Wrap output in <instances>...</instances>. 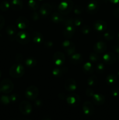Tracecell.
I'll list each match as a JSON object with an SVG mask.
<instances>
[{"instance_id":"6da1fadb","label":"cell","mask_w":119,"mask_h":120,"mask_svg":"<svg viewBox=\"0 0 119 120\" xmlns=\"http://www.w3.org/2000/svg\"><path fill=\"white\" fill-rule=\"evenodd\" d=\"M74 3L71 0H64L59 4L58 7V12L63 15L70 14L73 9Z\"/></svg>"},{"instance_id":"7a4b0ae2","label":"cell","mask_w":119,"mask_h":120,"mask_svg":"<svg viewBox=\"0 0 119 120\" xmlns=\"http://www.w3.org/2000/svg\"><path fill=\"white\" fill-rule=\"evenodd\" d=\"M25 72V69L21 64H15L12 66L9 70V75L14 78H20L22 77Z\"/></svg>"},{"instance_id":"3957f363","label":"cell","mask_w":119,"mask_h":120,"mask_svg":"<svg viewBox=\"0 0 119 120\" xmlns=\"http://www.w3.org/2000/svg\"><path fill=\"white\" fill-rule=\"evenodd\" d=\"M14 84L10 80L4 79L0 83V90L4 94L10 93L14 89Z\"/></svg>"},{"instance_id":"277c9868","label":"cell","mask_w":119,"mask_h":120,"mask_svg":"<svg viewBox=\"0 0 119 120\" xmlns=\"http://www.w3.org/2000/svg\"><path fill=\"white\" fill-rule=\"evenodd\" d=\"M15 39L21 45H26L30 41L31 36L26 31H19L17 33Z\"/></svg>"},{"instance_id":"5b68a950","label":"cell","mask_w":119,"mask_h":120,"mask_svg":"<svg viewBox=\"0 0 119 120\" xmlns=\"http://www.w3.org/2000/svg\"><path fill=\"white\" fill-rule=\"evenodd\" d=\"M38 89L35 86H30L28 87L25 91V96L27 98L31 100H35L38 95Z\"/></svg>"},{"instance_id":"8992f818","label":"cell","mask_w":119,"mask_h":120,"mask_svg":"<svg viewBox=\"0 0 119 120\" xmlns=\"http://www.w3.org/2000/svg\"><path fill=\"white\" fill-rule=\"evenodd\" d=\"M62 46L68 56H71L74 53H75L76 50L75 45L71 41H68V40L64 41L62 43Z\"/></svg>"},{"instance_id":"52a82bcc","label":"cell","mask_w":119,"mask_h":120,"mask_svg":"<svg viewBox=\"0 0 119 120\" xmlns=\"http://www.w3.org/2000/svg\"><path fill=\"white\" fill-rule=\"evenodd\" d=\"M99 8V0H89L86 10L90 14H94Z\"/></svg>"},{"instance_id":"ba28073f","label":"cell","mask_w":119,"mask_h":120,"mask_svg":"<svg viewBox=\"0 0 119 120\" xmlns=\"http://www.w3.org/2000/svg\"><path fill=\"white\" fill-rule=\"evenodd\" d=\"M68 104L72 107H77L80 103V97L78 94L74 93H71L66 97Z\"/></svg>"},{"instance_id":"9c48e42d","label":"cell","mask_w":119,"mask_h":120,"mask_svg":"<svg viewBox=\"0 0 119 120\" xmlns=\"http://www.w3.org/2000/svg\"><path fill=\"white\" fill-rule=\"evenodd\" d=\"M19 110L23 114L28 115L32 111V105L27 101H23L19 104Z\"/></svg>"},{"instance_id":"30bf717a","label":"cell","mask_w":119,"mask_h":120,"mask_svg":"<svg viewBox=\"0 0 119 120\" xmlns=\"http://www.w3.org/2000/svg\"><path fill=\"white\" fill-rule=\"evenodd\" d=\"M54 63L57 66H61L65 62V55L63 52L60 51H57L54 54L52 57Z\"/></svg>"},{"instance_id":"8fae6325","label":"cell","mask_w":119,"mask_h":120,"mask_svg":"<svg viewBox=\"0 0 119 120\" xmlns=\"http://www.w3.org/2000/svg\"><path fill=\"white\" fill-rule=\"evenodd\" d=\"M64 87L66 91L73 92L77 88V82L73 79H68L64 83Z\"/></svg>"},{"instance_id":"7c38bea8","label":"cell","mask_w":119,"mask_h":120,"mask_svg":"<svg viewBox=\"0 0 119 120\" xmlns=\"http://www.w3.org/2000/svg\"><path fill=\"white\" fill-rule=\"evenodd\" d=\"M52 6L49 3H44L42 5L40 8V14L42 17L44 18L50 15L52 11Z\"/></svg>"},{"instance_id":"4fadbf2b","label":"cell","mask_w":119,"mask_h":120,"mask_svg":"<svg viewBox=\"0 0 119 120\" xmlns=\"http://www.w3.org/2000/svg\"><path fill=\"white\" fill-rule=\"evenodd\" d=\"M107 24L105 21L103 20H98L95 21L93 23V28L99 32H102L106 31L107 29Z\"/></svg>"},{"instance_id":"5bb4252c","label":"cell","mask_w":119,"mask_h":120,"mask_svg":"<svg viewBox=\"0 0 119 120\" xmlns=\"http://www.w3.org/2000/svg\"><path fill=\"white\" fill-rule=\"evenodd\" d=\"M6 32H7L8 37L10 41H14L16 39V36L17 35V29L16 27L13 25H10L8 26L6 28Z\"/></svg>"},{"instance_id":"9a60e30c","label":"cell","mask_w":119,"mask_h":120,"mask_svg":"<svg viewBox=\"0 0 119 120\" xmlns=\"http://www.w3.org/2000/svg\"><path fill=\"white\" fill-rule=\"evenodd\" d=\"M82 110L85 115L91 116L93 114L94 109L93 104L89 101H86L83 104Z\"/></svg>"},{"instance_id":"2e32d148","label":"cell","mask_w":119,"mask_h":120,"mask_svg":"<svg viewBox=\"0 0 119 120\" xmlns=\"http://www.w3.org/2000/svg\"><path fill=\"white\" fill-rule=\"evenodd\" d=\"M16 23L18 28L21 29H26L29 25V20L24 16H19V18H18Z\"/></svg>"},{"instance_id":"e0dca14e","label":"cell","mask_w":119,"mask_h":120,"mask_svg":"<svg viewBox=\"0 0 119 120\" xmlns=\"http://www.w3.org/2000/svg\"><path fill=\"white\" fill-rule=\"evenodd\" d=\"M103 60L107 64H113L116 61V56L112 52H108L103 56Z\"/></svg>"},{"instance_id":"ac0fdd59","label":"cell","mask_w":119,"mask_h":120,"mask_svg":"<svg viewBox=\"0 0 119 120\" xmlns=\"http://www.w3.org/2000/svg\"><path fill=\"white\" fill-rule=\"evenodd\" d=\"M107 49V45L106 43L102 41H99L94 44L93 50L97 53H102Z\"/></svg>"},{"instance_id":"d6986e66","label":"cell","mask_w":119,"mask_h":120,"mask_svg":"<svg viewBox=\"0 0 119 120\" xmlns=\"http://www.w3.org/2000/svg\"><path fill=\"white\" fill-rule=\"evenodd\" d=\"M31 38L34 43H36V44H40L44 41L43 35L40 32L37 31H35L32 33Z\"/></svg>"},{"instance_id":"ffe728a7","label":"cell","mask_w":119,"mask_h":120,"mask_svg":"<svg viewBox=\"0 0 119 120\" xmlns=\"http://www.w3.org/2000/svg\"><path fill=\"white\" fill-rule=\"evenodd\" d=\"M92 101L96 105H102L105 102V97L100 94H94L92 96Z\"/></svg>"},{"instance_id":"44dd1931","label":"cell","mask_w":119,"mask_h":120,"mask_svg":"<svg viewBox=\"0 0 119 120\" xmlns=\"http://www.w3.org/2000/svg\"><path fill=\"white\" fill-rule=\"evenodd\" d=\"M75 28L74 26H65L63 30V35L66 38H71L75 34Z\"/></svg>"},{"instance_id":"7402d4cb","label":"cell","mask_w":119,"mask_h":120,"mask_svg":"<svg viewBox=\"0 0 119 120\" xmlns=\"http://www.w3.org/2000/svg\"><path fill=\"white\" fill-rule=\"evenodd\" d=\"M64 18L62 14H61L59 12H56L51 14V20L52 22L55 23H62L64 21Z\"/></svg>"},{"instance_id":"603a6c76","label":"cell","mask_w":119,"mask_h":120,"mask_svg":"<svg viewBox=\"0 0 119 120\" xmlns=\"http://www.w3.org/2000/svg\"><path fill=\"white\" fill-rule=\"evenodd\" d=\"M83 61V57L79 53H74L70 56V62L74 64H78L82 63Z\"/></svg>"},{"instance_id":"cb8c5ba5","label":"cell","mask_w":119,"mask_h":120,"mask_svg":"<svg viewBox=\"0 0 119 120\" xmlns=\"http://www.w3.org/2000/svg\"><path fill=\"white\" fill-rule=\"evenodd\" d=\"M23 3L22 0H12L10 3V7L15 11H19L23 8Z\"/></svg>"},{"instance_id":"d4e9b609","label":"cell","mask_w":119,"mask_h":120,"mask_svg":"<svg viewBox=\"0 0 119 120\" xmlns=\"http://www.w3.org/2000/svg\"><path fill=\"white\" fill-rule=\"evenodd\" d=\"M66 71H67V68H65V67H64V68H57L53 69L52 73L54 76L58 77L65 75Z\"/></svg>"},{"instance_id":"484cf974","label":"cell","mask_w":119,"mask_h":120,"mask_svg":"<svg viewBox=\"0 0 119 120\" xmlns=\"http://www.w3.org/2000/svg\"><path fill=\"white\" fill-rule=\"evenodd\" d=\"M83 70L85 73L91 75L94 71V69L91 62H86L83 66Z\"/></svg>"},{"instance_id":"4316f807","label":"cell","mask_w":119,"mask_h":120,"mask_svg":"<svg viewBox=\"0 0 119 120\" xmlns=\"http://www.w3.org/2000/svg\"><path fill=\"white\" fill-rule=\"evenodd\" d=\"M117 80V77L116 75L113 73L109 74L106 78V82L108 85H112L116 83Z\"/></svg>"},{"instance_id":"83f0119b","label":"cell","mask_w":119,"mask_h":120,"mask_svg":"<svg viewBox=\"0 0 119 120\" xmlns=\"http://www.w3.org/2000/svg\"><path fill=\"white\" fill-rule=\"evenodd\" d=\"M25 63L29 68H33L37 64V60L34 57H30L25 60Z\"/></svg>"},{"instance_id":"f1b7e54d","label":"cell","mask_w":119,"mask_h":120,"mask_svg":"<svg viewBox=\"0 0 119 120\" xmlns=\"http://www.w3.org/2000/svg\"><path fill=\"white\" fill-rule=\"evenodd\" d=\"M115 36V33L113 30H108L107 31H105L104 34V38L106 40L108 41H112Z\"/></svg>"},{"instance_id":"f546056e","label":"cell","mask_w":119,"mask_h":120,"mask_svg":"<svg viewBox=\"0 0 119 120\" xmlns=\"http://www.w3.org/2000/svg\"><path fill=\"white\" fill-rule=\"evenodd\" d=\"M28 5L29 8L30 9L33 11H36L39 7V5L36 0H29L28 2Z\"/></svg>"},{"instance_id":"4dcf8cb0","label":"cell","mask_w":119,"mask_h":120,"mask_svg":"<svg viewBox=\"0 0 119 120\" xmlns=\"http://www.w3.org/2000/svg\"><path fill=\"white\" fill-rule=\"evenodd\" d=\"M98 83V78L96 76L92 75L91 77L88 78L87 80V83L89 86H93L96 85Z\"/></svg>"},{"instance_id":"1f68e13d","label":"cell","mask_w":119,"mask_h":120,"mask_svg":"<svg viewBox=\"0 0 119 120\" xmlns=\"http://www.w3.org/2000/svg\"><path fill=\"white\" fill-rule=\"evenodd\" d=\"M10 7V4L7 1H3L0 4V9L2 11H6L8 10Z\"/></svg>"},{"instance_id":"d6a6232c","label":"cell","mask_w":119,"mask_h":120,"mask_svg":"<svg viewBox=\"0 0 119 120\" xmlns=\"http://www.w3.org/2000/svg\"><path fill=\"white\" fill-rule=\"evenodd\" d=\"M74 12L76 15H80L84 12V8L80 5H76L74 8Z\"/></svg>"},{"instance_id":"836d02e7","label":"cell","mask_w":119,"mask_h":120,"mask_svg":"<svg viewBox=\"0 0 119 120\" xmlns=\"http://www.w3.org/2000/svg\"><path fill=\"white\" fill-rule=\"evenodd\" d=\"M100 56L97 53H91L89 55L90 60L93 62H97L99 60Z\"/></svg>"},{"instance_id":"e575fe53","label":"cell","mask_w":119,"mask_h":120,"mask_svg":"<svg viewBox=\"0 0 119 120\" xmlns=\"http://www.w3.org/2000/svg\"><path fill=\"white\" fill-rule=\"evenodd\" d=\"M65 26H74V18H68L64 19V21H63Z\"/></svg>"},{"instance_id":"d590c367","label":"cell","mask_w":119,"mask_h":120,"mask_svg":"<svg viewBox=\"0 0 119 120\" xmlns=\"http://www.w3.org/2000/svg\"><path fill=\"white\" fill-rule=\"evenodd\" d=\"M105 70V65L103 63H99L96 66V71L99 74H102Z\"/></svg>"},{"instance_id":"8d00e7d4","label":"cell","mask_w":119,"mask_h":120,"mask_svg":"<svg viewBox=\"0 0 119 120\" xmlns=\"http://www.w3.org/2000/svg\"><path fill=\"white\" fill-rule=\"evenodd\" d=\"M81 32L82 34H85V35H87V34H89L90 32H91V27L89 25H85L82 26L81 27Z\"/></svg>"},{"instance_id":"74e56055","label":"cell","mask_w":119,"mask_h":120,"mask_svg":"<svg viewBox=\"0 0 119 120\" xmlns=\"http://www.w3.org/2000/svg\"><path fill=\"white\" fill-rule=\"evenodd\" d=\"M83 19L81 18H74V25L75 27L80 26L82 25Z\"/></svg>"},{"instance_id":"f35d334b","label":"cell","mask_w":119,"mask_h":120,"mask_svg":"<svg viewBox=\"0 0 119 120\" xmlns=\"http://www.w3.org/2000/svg\"><path fill=\"white\" fill-rule=\"evenodd\" d=\"M0 100H1V103H2L3 104H5V105L8 104L10 102V98H9V96H1V98H0Z\"/></svg>"},{"instance_id":"ab89813d","label":"cell","mask_w":119,"mask_h":120,"mask_svg":"<svg viewBox=\"0 0 119 120\" xmlns=\"http://www.w3.org/2000/svg\"><path fill=\"white\" fill-rule=\"evenodd\" d=\"M111 94L114 97H117L119 95V87L116 86L113 87L111 90Z\"/></svg>"},{"instance_id":"60d3db41","label":"cell","mask_w":119,"mask_h":120,"mask_svg":"<svg viewBox=\"0 0 119 120\" xmlns=\"http://www.w3.org/2000/svg\"><path fill=\"white\" fill-rule=\"evenodd\" d=\"M40 17V14L36 11H34L31 14V18L34 21H37V20L39 19Z\"/></svg>"},{"instance_id":"b9f144b4","label":"cell","mask_w":119,"mask_h":120,"mask_svg":"<svg viewBox=\"0 0 119 120\" xmlns=\"http://www.w3.org/2000/svg\"><path fill=\"white\" fill-rule=\"evenodd\" d=\"M9 98H10V102L15 103V102H16L18 100V96L16 94H13L10 95L9 96Z\"/></svg>"},{"instance_id":"7bdbcfd3","label":"cell","mask_w":119,"mask_h":120,"mask_svg":"<svg viewBox=\"0 0 119 120\" xmlns=\"http://www.w3.org/2000/svg\"><path fill=\"white\" fill-rule=\"evenodd\" d=\"M94 94V90L91 88H89L86 90V95L89 97H92Z\"/></svg>"},{"instance_id":"ee69618b","label":"cell","mask_w":119,"mask_h":120,"mask_svg":"<svg viewBox=\"0 0 119 120\" xmlns=\"http://www.w3.org/2000/svg\"><path fill=\"white\" fill-rule=\"evenodd\" d=\"M5 25V19L2 15L0 14V30L3 28Z\"/></svg>"},{"instance_id":"f6af8a7d","label":"cell","mask_w":119,"mask_h":120,"mask_svg":"<svg viewBox=\"0 0 119 120\" xmlns=\"http://www.w3.org/2000/svg\"><path fill=\"white\" fill-rule=\"evenodd\" d=\"M113 15H114L115 17L119 18V7H118V8H115L114 9H113Z\"/></svg>"},{"instance_id":"bcb514c9","label":"cell","mask_w":119,"mask_h":120,"mask_svg":"<svg viewBox=\"0 0 119 120\" xmlns=\"http://www.w3.org/2000/svg\"><path fill=\"white\" fill-rule=\"evenodd\" d=\"M44 44H45L46 47H47V48H52V47L53 46V43H52V42L50 41H46Z\"/></svg>"},{"instance_id":"7dc6e473","label":"cell","mask_w":119,"mask_h":120,"mask_svg":"<svg viewBox=\"0 0 119 120\" xmlns=\"http://www.w3.org/2000/svg\"><path fill=\"white\" fill-rule=\"evenodd\" d=\"M113 49L117 53H119V45L116 44L115 45L113 46Z\"/></svg>"},{"instance_id":"c3c4849f","label":"cell","mask_w":119,"mask_h":120,"mask_svg":"<svg viewBox=\"0 0 119 120\" xmlns=\"http://www.w3.org/2000/svg\"><path fill=\"white\" fill-rule=\"evenodd\" d=\"M35 104H36V105H37V107H40L42 106V101L41 100H36V101H35Z\"/></svg>"},{"instance_id":"681fc988","label":"cell","mask_w":119,"mask_h":120,"mask_svg":"<svg viewBox=\"0 0 119 120\" xmlns=\"http://www.w3.org/2000/svg\"><path fill=\"white\" fill-rule=\"evenodd\" d=\"M22 59H23V57L21 56V55H17L16 57H15V59H16V60L18 61V62L20 61L21 60H22Z\"/></svg>"},{"instance_id":"f907efd6","label":"cell","mask_w":119,"mask_h":120,"mask_svg":"<svg viewBox=\"0 0 119 120\" xmlns=\"http://www.w3.org/2000/svg\"><path fill=\"white\" fill-rule=\"evenodd\" d=\"M108 1L110 2H112V3L114 4L119 3V0H108Z\"/></svg>"},{"instance_id":"816d5d0a","label":"cell","mask_w":119,"mask_h":120,"mask_svg":"<svg viewBox=\"0 0 119 120\" xmlns=\"http://www.w3.org/2000/svg\"><path fill=\"white\" fill-rule=\"evenodd\" d=\"M42 120H51V119L50 117H48V116H46V117H44V118H42Z\"/></svg>"},{"instance_id":"f5cc1de1","label":"cell","mask_w":119,"mask_h":120,"mask_svg":"<svg viewBox=\"0 0 119 120\" xmlns=\"http://www.w3.org/2000/svg\"><path fill=\"white\" fill-rule=\"evenodd\" d=\"M117 39L118 41H119V32L117 34Z\"/></svg>"},{"instance_id":"db71d44e","label":"cell","mask_w":119,"mask_h":120,"mask_svg":"<svg viewBox=\"0 0 119 120\" xmlns=\"http://www.w3.org/2000/svg\"><path fill=\"white\" fill-rule=\"evenodd\" d=\"M1 76H2V73H1V71H0V78H1Z\"/></svg>"},{"instance_id":"11a10c76","label":"cell","mask_w":119,"mask_h":120,"mask_svg":"<svg viewBox=\"0 0 119 120\" xmlns=\"http://www.w3.org/2000/svg\"><path fill=\"white\" fill-rule=\"evenodd\" d=\"M118 59H119V55H118Z\"/></svg>"},{"instance_id":"9f6ffc18","label":"cell","mask_w":119,"mask_h":120,"mask_svg":"<svg viewBox=\"0 0 119 120\" xmlns=\"http://www.w3.org/2000/svg\"><path fill=\"white\" fill-rule=\"evenodd\" d=\"M117 44L119 45V41H118V42H117Z\"/></svg>"},{"instance_id":"6f0895ef","label":"cell","mask_w":119,"mask_h":120,"mask_svg":"<svg viewBox=\"0 0 119 120\" xmlns=\"http://www.w3.org/2000/svg\"><path fill=\"white\" fill-rule=\"evenodd\" d=\"M118 75H119V71H118Z\"/></svg>"},{"instance_id":"680465c9","label":"cell","mask_w":119,"mask_h":120,"mask_svg":"<svg viewBox=\"0 0 119 120\" xmlns=\"http://www.w3.org/2000/svg\"><path fill=\"white\" fill-rule=\"evenodd\" d=\"M37 1H43V0H37Z\"/></svg>"},{"instance_id":"91938a15","label":"cell","mask_w":119,"mask_h":120,"mask_svg":"<svg viewBox=\"0 0 119 120\" xmlns=\"http://www.w3.org/2000/svg\"><path fill=\"white\" fill-rule=\"evenodd\" d=\"M1 93V90H0V93Z\"/></svg>"},{"instance_id":"94428289","label":"cell","mask_w":119,"mask_h":120,"mask_svg":"<svg viewBox=\"0 0 119 120\" xmlns=\"http://www.w3.org/2000/svg\"><path fill=\"white\" fill-rule=\"evenodd\" d=\"M0 38H1V35H0Z\"/></svg>"},{"instance_id":"6125c7cd","label":"cell","mask_w":119,"mask_h":120,"mask_svg":"<svg viewBox=\"0 0 119 120\" xmlns=\"http://www.w3.org/2000/svg\"></svg>"}]
</instances>
